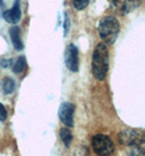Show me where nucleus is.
<instances>
[{
	"instance_id": "12",
	"label": "nucleus",
	"mask_w": 145,
	"mask_h": 156,
	"mask_svg": "<svg viewBox=\"0 0 145 156\" xmlns=\"http://www.w3.org/2000/svg\"><path fill=\"white\" fill-rule=\"evenodd\" d=\"M2 89L5 94L13 93V91H14V89H16V83H14V81H13L11 78H5V80H3Z\"/></svg>"
},
{
	"instance_id": "6",
	"label": "nucleus",
	"mask_w": 145,
	"mask_h": 156,
	"mask_svg": "<svg viewBox=\"0 0 145 156\" xmlns=\"http://www.w3.org/2000/svg\"><path fill=\"white\" fill-rule=\"evenodd\" d=\"M74 112L75 106L72 103H68V101L62 103L58 112L61 122L67 127H74Z\"/></svg>"
},
{
	"instance_id": "8",
	"label": "nucleus",
	"mask_w": 145,
	"mask_h": 156,
	"mask_svg": "<svg viewBox=\"0 0 145 156\" xmlns=\"http://www.w3.org/2000/svg\"><path fill=\"white\" fill-rule=\"evenodd\" d=\"M21 16H22V12H21L20 8V0H16V3L12 8L3 12V19L11 24L18 23L21 20Z\"/></svg>"
},
{
	"instance_id": "5",
	"label": "nucleus",
	"mask_w": 145,
	"mask_h": 156,
	"mask_svg": "<svg viewBox=\"0 0 145 156\" xmlns=\"http://www.w3.org/2000/svg\"><path fill=\"white\" fill-rule=\"evenodd\" d=\"M142 0H112L111 8L119 14H128L141 5Z\"/></svg>"
},
{
	"instance_id": "9",
	"label": "nucleus",
	"mask_w": 145,
	"mask_h": 156,
	"mask_svg": "<svg viewBox=\"0 0 145 156\" xmlns=\"http://www.w3.org/2000/svg\"><path fill=\"white\" fill-rule=\"evenodd\" d=\"M9 33H10L11 37V42H12L13 47L16 48V50H22L24 48V45L22 39H21V30L19 26H12L10 30H9Z\"/></svg>"
},
{
	"instance_id": "7",
	"label": "nucleus",
	"mask_w": 145,
	"mask_h": 156,
	"mask_svg": "<svg viewBox=\"0 0 145 156\" xmlns=\"http://www.w3.org/2000/svg\"><path fill=\"white\" fill-rule=\"evenodd\" d=\"M65 62L71 72L79 71V50L75 45L70 44L67 47L65 54Z\"/></svg>"
},
{
	"instance_id": "3",
	"label": "nucleus",
	"mask_w": 145,
	"mask_h": 156,
	"mask_svg": "<svg viewBox=\"0 0 145 156\" xmlns=\"http://www.w3.org/2000/svg\"><path fill=\"white\" fill-rule=\"evenodd\" d=\"M92 147L98 156H110L115 152V143L108 135L96 134L92 138Z\"/></svg>"
},
{
	"instance_id": "2",
	"label": "nucleus",
	"mask_w": 145,
	"mask_h": 156,
	"mask_svg": "<svg viewBox=\"0 0 145 156\" xmlns=\"http://www.w3.org/2000/svg\"><path fill=\"white\" fill-rule=\"evenodd\" d=\"M98 34L105 44L112 45L120 32V23L115 16H104L98 23Z\"/></svg>"
},
{
	"instance_id": "15",
	"label": "nucleus",
	"mask_w": 145,
	"mask_h": 156,
	"mask_svg": "<svg viewBox=\"0 0 145 156\" xmlns=\"http://www.w3.org/2000/svg\"><path fill=\"white\" fill-rule=\"evenodd\" d=\"M7 119V110L5 107L0 103V121H5Z\"/></svg>"
},
{
	"instance_id": "13",
	"label": "nucleus",
	"mask_w": 145,
	"mask_h": 156,
	"mask_svg": "<svg viewBox=\"0 0 145 156\" xmlns=\"http://www.w3.org/2000/svg\"><path fill=\"white\" fill-rule=\"evenodd\" d=\"M90 3V0H73V5L76 10H84Z\"/></svg>"
},
{
	"instance_id": "1",
	"label": "nucleus",
	"mask_w": 145,
	"mask_h": 156,
	"mask_svg": "<svg viewBox=\"0 0 145 156\" xmlns=\"http://www.w3.org/2000/svg\"><path fill=\"white\" fill-rule=\"evenodd\" d=\"M109 69V50L105 43H99L95 47L92 56V73L96 80L103 81Z\"/></svg>"
},
{
	"instance_id": "17",
	"label": "nucleus",
	"mask_w": 145,
	"mask_h": 156,
	"mask_svg": "<svg viewBox=\"0 0 145 156\" xmlns=\"http://www.w3.org/2000/svg\"><path fill=\"white\" fill-rule=\"evenodd\" d=\"M65 36H67L68 31H69V25H70V22H69V18H68V14L65 13Z\"/></svg>"
},
{
	"instance_id": "18",
	"label": "nucleus",
	"mask_w": 145,
	"mask_h": 156,
	"mask_svg": "<svg viewBox=\"0 0 145 156\" xmlns=\"http://www.w3.org/2000/svg\"><path fill=\"white\" fill-rule=\"evenodd\" d=\"M3 5V2H2V0H0V7H2Z\"/></svg>"
},
{
	"instance_id": "14",
	"label": "nucleus",
	"mask_w": 145,
	"mask_h": 156,
	"mask_svg": "<svg viewBox=\"0 0 145 156\" xmlns=\"http://www.w3.org/2000/svg\"><path fill=\"white\" fill-rule=\"evenodd\" d=\"M133 150L131 151L130 156H144V150L143 146H132Z\"/></svg>"
},
{
	"instance_id": "11",
	"label": "nucleus",
	"mask_w": 145,
	"mask_h": 156,
	"mask_svg": "<svg viewBox=\"0 0 145 156\" xmlns=\"http://www.w3.org/2000/svg\"><path fill=\"white\" fill-rule=\"evenodd\" d=\"M59 134H60V139L62 140L63 144H65L67 147H70L71 143H72V140H73L72 132H71L68 128H62L61 130H60Z\"/></svg>"
},
{
	"instance_id": "16",
	"label": "nucleus",
	"mask_w": 145,
	"mask_h": 156,
	"mask_svg": "<svg viewBox=\"0 0 145 156\" xmlns=\"http://www.w3.org/2000/svg\"><path fill=\"white\" fill-rule=\"evenodd\" d=\"M11 65H12V59H5V58L0 59V66L2 68H8Z\"/></svg>"
},
{
	"instance_id": "4",
	"label": "nucleus",
	"mask_w": 145,
	"mask_h": 156,
	"mask_svg": "<svg viewBox=\"0 0 145 156\" xmlns=\"http://www.w3.org/2000/svg\"><path fill=\"white\" fill-rule=\"evenodd\" d=\"M144 140V131L137 129H127L119 134L120 143L127 146H143Z\"/></svg>"
},
{
	"instance_id": "10",
	"label": "nucleus",
	"mask_w": 145,
	"mask_h": 156,
	"mask_svg": "<svg viewBox=\"0 0 145 156\" xmlns=\"http://www.w3.org/2000/svg\"><path fill=\"white\" fill-rule=\"evenodd\" d=\"M26 68V61H25V58L23 56H20L19 58H16V61H12V71L13 73H19L23 72L25 70Z\"/></svg>"
}]
</instances>
